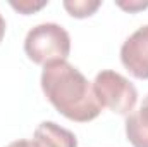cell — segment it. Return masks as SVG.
I'll use <instances>...</instances> for the list:
<instances>
[{
	"label": "cell",
	"mask_w": 148,
	"mask_h": 147,
	"mask_svg": "<svg viewBox=\"0 0 148 147\" xmlns=\"http://www.w3.org/2000/svg\"><path fill=\"white\" fill-rule=\"evenodd\" d=\"M121 9L127 10V12H140V10H145L148 7V0L147 2H141V0H133V2H115Z\"/></svg>",
	"instance_id": "obj_9"
},
{
	"label": "cell",
	"mask_w": 148,
	"mask_h": 147,
	"mask_svg": "<svg viewBox=\"0 0 148 147\" xmlns=\"http://www.w3.org/2000/svg\"><path fill=\"white\" fill-rule=\"evenodd\" d=\"M24 52L29 61L41 66L67 61L71 54V37L57 23H41L28 31Z\"/></svg>",
	"instance_id": "obj_2"
},
{
	"label": "cell",
	"mask_w": 148,
	"mask_h": 147,
	"mask_svg": "<svg viewBox=\"0 0 148 147\" xmlns=\"http://www.w3.org/2000/svg\"><path fill=\"white\" fill-rule=\"evenodd\" d=\"M62 5L69 12V16L77 17V19H83V17L93 16L100 9L102 2L100 0H66Z\"/></svg>",
	"instance_id": "obj_7"
},
{
	"label": "cell",
	"mask_w": 148,
	"mask_h": 147,
	"mask_svg": "<svg viewBox=\"0 0 148 147\" xmlns=\"http://www.w3.org/2000/svg\"><path fill=\"white\" fill-rule=\"evenodd\" d=\"M93 90L102 107H109L117 114H131L138 102L136 87L121 73L103 69L95 76Z\"/></svg>",
	"instance_id": "obj_3"
},
{
	"label": "cell",
	"mask_w": 148,
	"mask_h": 147,
	"mask_svg": "<svg viewBox=\"0 0 148 147\" xmlns=\"http://www.w3.org/2000/svg\"><path fill=\"white\" fill-rule=\"evenodd\" d=\"M45 5H48V0H43V2H31V0H23V2H10V7L16 9L17 12L24 14V16H29L33 12H36L40 9H43Z\"/></svg>",
	"instance_id": "obj_8"
},
{
	"label": "cell",
	"mask_w": 148,
	"mask_h": 147,
	"mask_svg": "<svg viewBox=\"0 0 148 147\" xmlns=\"http://www.w3.org/2000/svg\"><path fill=\"white\" fill-rule=\"evenodd\" d=\"M7 147H36V144L33 140H16V142H10Z\"/></svg>",
	"instance_id": "obj_10"
},
{
	"label": "cell",
	"mask_w": 148,
	"mask_h": 147,
	"mask_svg": "<svg viewBox=\"0 0 148 147\" xmlns=\"http://www.w3.org/2000/svg\"><path fill=\"white\" fill-rule=\"evenodd\" d=\"M126 137L133 147H148V95L126 118Z\"/></svg>",
	"instance_id": "obj_6"
},
{
	"label": "cell",
	"mask_w": 148,
	"mask_h": 147,
	"mask_svg": "<svg viewBox=\"0 0 148 147\" xmlns=\"http://www.w3.org/2000/svg\"><path fill=\"white\" fill-rule=\"evenodd\" d=\"M122 66L138 80H148V24L138 28L121 47Z\"/></svg>",
	"instance_id": "obj_4"
},
{
	"label": "cell",
	"mask_w": 148,
	"mask_h": 147,
	"mask_svg": "<svg viewBox=\"0 0 148 147\" xmlns=\"http://www.w3.org/2000/svg\"><path fill=\"white\" fill-rule=\"evenodd\" d=\"M41 90L48 102L71 121L88 123L102 112L93 83L67 61L43 66Z\"/></svg>",
	"instance_id": "obj_1"
},
{
	"label": "cell",
	"mask_w": 148,
	"mask_h": 147,
	"mask_svg": "<svg viewBox=\"0 0 148 147\" xmlns=\"http://www.w3.org/2000/svg\"><path fill=\"white\" fill-rule=\"evenodd\" d=\"M33 142L36 147H77V139L73 132L53 121H43L38 125Z\"/></svg>",
	"instance_id": "obj_5"
},
{
	"label": "cell",
	"mask_w": 148,
	"mask_h": 147,
	"mask_svg": "<svg viewBox=\"0 0 148 147\" xmlns=\"http://www.w3.org/2000/svg\"><path fill=\"white\" fill-rule=\"evenodd\" d=\"M5 28H7V24H5V19H3V16L0 14V42L3 40V37H5Z\"/></svg>",
	"instance_id": "obj_11"
}]
</instances>
